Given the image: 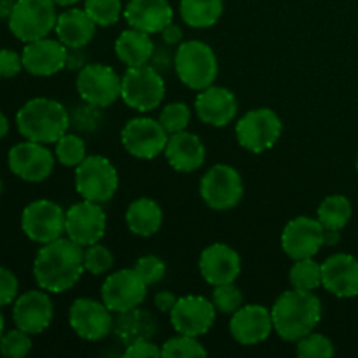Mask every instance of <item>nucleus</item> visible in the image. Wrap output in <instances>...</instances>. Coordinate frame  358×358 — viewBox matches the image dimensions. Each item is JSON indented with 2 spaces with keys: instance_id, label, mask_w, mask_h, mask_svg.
<instances>
[{
  "instance_id": "5",
  "label": "nucleus",
  "mask_w": 358,
  "mask_h": 358,
  "mask_svg": "<svg viewBox=\"0 0 358 358\" xmlns=\"http://www.w3.org/2000/svg\"><path fill=\"white\" fill-rule=\"evenodd\" d=\"M7 21L10 34L24 44L49 37L58 21L56 3L52 0H16Z\"/></svg>"
},
{
  "instance_id": "31",
  "label": "nucleus",
  "mask_w": 358,
  "mask_h": 358,
  "mask_svg": "<svg viewBox=\"0 0 358 358\" xmlns=\"http://www.w3.org/2000/svg\"><path fill=\"white\" fill-rule=\"evenodd\" d=\"M224 0H180V17L187 27L210 28L222 17Z\"/></svg>"
},
{
  "instance_id": "29",
  "label": "nucleus",
  "mask_w": 358,
  "mask_h": 358,
  "mask_svg": "<svg viewBox=\"0 0 358 358\" xmlns=\"http://www.w3.org/2000/svg\"><path fill=\"white\" fill-rule=\"evenodd\" d=\"M154 48L150 34L129 27L128 30H122L115 41V55L124 63L126 66H140L147 65L150 62Z\"/></svg>"
},
{
  "instance_id": "35",
  "label": "nucleus",
  "mask_w": 358,
  "mask_h": 358,
  "mask_svg": "<svg viewBox=\"0 0 358 358\" xmlns=\"http://www.w3.org/2000/svg\"><path fill=\"white\" fill-rule=\"evenodd\" d=\"M103 124V108L98 105L87 103L83 100V103L73 105L70 110V126L80 133H94Z\"/></svg>"
},
{
  "instance_id": "4",
  "label": "nucleus",
  "mask_w": 358,
  "mask_h": 358,
  "mask_svg": "<svg viewBox=\"0 0 358 358\" xmlns=\"http://www.w3.org/2000/svg\"><path fill=\"white\" fill-rule=\"evenodd\" d=\"M175 73L192 91L212 86L219 73L215 51L203 41H182L175 49Z\"/></svg>"
},
{
  "instance_id": "46",
  "label": "nucleus",
  "mask_w": 358,
  "mask_h": 358,
  "mask_svg": "<svg viewBox=\"0 0 358 358\" xmlns=\"http://www.w3.org/2000/svg\"><path fill=\"white\" fill-rule=\"evenodd\" d=\"M171 45L161 44L154 48L152 56H150L149 65H152L154 69L159 73L170 72V70H175V51H171Z\"/></svg>"
},
{
  "instance_id": "55",
  "label": "nucleus",
  "mask_w": 358,
  "mask_h": 358,
  "mask_svg": "<svg viewBox=\"0 0 358 358\" xmlns=\"http://www.w3.org/2000/svg\"><path fill=\"white\" fill-rule=\"evenodd\" d=\"M3 327H6V322H3V315L2 311H0V339H2L3 336Z\"/></svg>"
},
{
  "instance_id": "3",
  "label": "nucleus",
  "mask_w": 358,
  "mask_h": 358,
  "mask_svg": "<svg viewBox=\"0 0 358 358\" xmlns=\"http://www.w3.org/2000/svg\"><path fill=\"white\" fill-rule=\"evenodd\" d=\"M16 126L24 140L56 143L70 128V112L52 98H31L16 114Z\"/></svg>"
},
{
  "instance_id": "26",
  "label": "nucleus",
  "mask_w": 358,
  "mask_h": 358,
  "mask_svg": "<svg viewBox=\"0 0 358 358\" xmlns=\"http://www.w3.org/2000/svg\"><path fill=\"white\" fill-rule=\"evenodd\" d=\"M164 156L173 170L180 173H192L205 164L206 149L198 135L184 129L170 135Z\"/></svg>"
},
{
  "instance_id": "42",
  "label": "nucleus",
  "mask_w": 358,
  "mask_h": 358,
  "mask_svg": "<svg viewBox=\"0 0 358 358\" xmlns=\"http://www.w3.org/2000/svg\"><path fill=\"white\" fill-rule=\"evenodd\" d=\"M31 339L30 334L21 329H13V331L3 332L0 339V353L7 358H23L30 353Z\"/></svg>"
},
{
  "instance_id": "23",
  "label": "nucleus",
  "mask_w": 358,
  "mask_h": 358,
  "mask_svg": "<svg viewBox=\"0 0 358 358\" xmlns=\"http://www.w3.org/2000/svg\"><path fill=\"white\" fill-rule=\"evenodd\" d=\"M23 69L37 77H51L62 72L66 63V45L58 38H38L27 42L23 52Z\"/></svg>"
},
{
  "instance_id": "22",
  "label": "nucleus",
  "mask_w": 358,
  "mask_h": 358,
  "mask_svg": "<svg viewBox=\"0 0 358 358\" xmlns=\"http://www.w3.org/2000/svg\"><path fill=\"white\" fill-rule=\"evenodd\" d=\"M194 112L205 124L222 128L236 119L238 100L231 90L212 84L198 93L194 100Z\"/></svg>"
},
{
  "instance_id": "32",
  "label": "nucleus",
  "mask_w": 358,
  "mask_h": 358,
  "mask_svg": "<svg viewBox=\"0 0 358 358\" xmlns=\"http://www.w3.org/2000/svg\"><path fill=\"white\" fill-rule=\"evenodd\" d=\"M352 203L346 196L332 194L327 196L320 203L317 212V219L320 220L325 229L341 231L352 219Z\"/></svg>"
},
{
  "instance_id": "12",
  "label": "nucleus",
  "mask_w": 358,
  "mask_h": 358,
  "mask_svg": "<svg viewBox=\"0 0 358 358\" xmlns=\"http://www.w3.org/2000/svg\"><path fill=\"white\" fill-rule=\"evenodd\" d=\"M170 135L161 126L159 119L133 117L121 131V143L126 152L138 159H154L164 154Z\"/></svg>"
},
{
  "instance_id": "37",
  "label": "nucleus",
  "mask_w": 358,
  "mask_h": 358,
  "mask_svg": "<svg viewBox=\"0 0 358 358\" xmlns=\"http://www.w3.org/2000/svg\"><path fill=\"white\" fill-rule=\"evenodd\" d=\"M161 357L164 358H192L206 357V350L198 338L187 334H178L161 345Z\"/></svg>"
},
{
  "instance_id": "45",
  "label": "nucleus",
  "mask_w": 358,
  "mask_h": 358,
  "mask_svg": "<svg viewBox=\"0 0 358 358\" xmlns=\"http://www.w3.org/2000/svg\"><path fill=\"white\" fill-rule=\"evenodd\" d=\"M23 70V58L13 49H0V79H13Z\"/></svg>"
},
{
  "instance_id": "51",
  "label": "nucleus",
  "mask_w": 358,
  "mask_h": 358,
  "mask_svg": "<svg viewBox=\"0 0 358 358\" xmlns=\"http://www.w3.org/2000/svg\"><path fill=\"white\" fill-rule=\"evenodd\" d=\"M341 241V231L325 229L324 234V247H336Z\"/></svg>"
},
{
  "instance_id": "47",
  "label": "nucleus",
  "mask_w": 358,
  "mask_h": 358,
  "mask_svg": "<svg viewBox=\"0 0 358 358\" xmlns=\"http://www.w3.org/2000/svg\"><path fill=\"white\" fill-rule=\"evenodd\" d=\"M126 358H157L161 357V348L150 339H138L126 346Z\"/></svg>"
},
{
  "instance_id": "49",
  "label": "nucleus",
  "mask_w": 358,
  "mask_h": 358,
  "mask_svg": "<svg viewBox=\"0 0 358 358\" xmlns=\"http://www.w3.org/2000/svg\"><path fill=\"white\" fill-rule=\"evenodd\" d=\"M178 297H175L173 292L170 290H161L154 296V306L161 311V313H170L173 306L177 304Z\"/></svg>"
},
{
  "instance_id": "52",
  "label": "nucleus",
  "mask_w": 358,
  "mask_h": 358,
  "mask_svg": "<svg viewBox=\"0 0 358 358\" xmlns=\"http://www.w3.org/2000/svg\"><path fill=\"white\" fill-rule=\"evenodd\" d=\"M16 0H0V20H7L13 13V7Z\"/></svg>"
},
{
  "instance_id": "11",
  "label": "nucleus",
  "mask_w": 358,
  "mask_h": 358,
  "mask_svg": "<svg viewBox=\"0 0 358 358\" xmlns=\"http://www.w3.org/2000/svg\"><path fill=\"white\" fill-rule=\"evenodd\" d=\"M76 87L80 100L105 108L121 98L122 77L103 63H87L77 72Z\"/></svg>"
},
{
  "instance_id": "28",
  "label": "nucleus",
  "mask_w": 358,
  "mask_h": 358,
  "mask_svg": "<svg viewBox=\"0 0 358 358\" xmlns=\"http://www.w3.org/2000/svg\"><path fill=\"white\" fill-rule=\"evenodd\" d=\"M126 226L135 236H154L163 226V210L150 198H138L126 208Z\"/></svg>"
},
{
  "instance_id": "19",
  "label": "nucleus",
  "mask_w": 358,
  "mask_h": 358,
  "mask_svg": "<svg viewBox=\"0 0 358 358\" xmlns=\"http://www.w3.org/2000/svg\"><path fill=\"white\" fill-rule=\"evenodd\" d=\"M48 294L49 292L42 289L28 290L14 301L13 320L17 329L34 336L41 334L51 325L52 317H55V306Z\"/></svg>"
},
{
  "instance_id": "44",
  "label": "nucleus",
  "mask_w": 358,
  "mask_h": 358,
  "mask_svg": "<svg viewBox=\"0 0 358 358\" xmlns=\"http://www.w3.org/2000/svg\"><path fill=\"white\" fill-rule=\"evenodd\" d=\"M20 292V282L10 269L0 266V308L14 303Z\"/></svg>"
},
{
  "instance_id": "16",
  "label": "nucleus",
  "mask_w": 358,
  "mask_h": 358,
  "mask_svg": "<svg viewBox=\"0 0 358 358\" xmlns=\"http://www.w3.org/2000/svg\"><path fill=\"white\" fill-rule=\"evenodd\" d=\"M107 231V213L100 203L83 199L66 210L65 234L80 247L100 243Z\"/></svg>"
},
{
  "instance_id": "43",
  "label": "nucleus",
  "mask_w": 358,
  "mask_h": 358,
  "mask_svg": "<svg viewBox=\"0 0 358 358\" xmlns=\"http://www.w3.org/2000/svg\"><path fill=\"white\" fill-rule=\"evenodd\" d=\"M135 269L147 285H156L166 275V264L157 255H143L135 262Z\"/></svg>"
},
{
  "instance_id": "34",
  "label": "nucleus",
  "mask_w": 358,
  "mask_h": 358,
  "mask_svg": "<svg viewBox=\"0 0 358 358\" xmlns=\"http://www.w3.org/2000/svg\"><path fill=\"white\" fill-rule=\"evenodd\" d=\"M55 156L59 164L66 168H77L87 157L86 154V142L83 136L76 133L66 131L62 138L56 142Z\"/></svg>"
},
{
  "instance_id": "15",
  "label": "nucleus",
  "mask_w": 358,
  "mask_h": 358,
  "mask_svg": "<svg viewBox=\"0 0 358 358\" xmlns=\"http://www.w3.org/2000/svg\"><path fill=\"white\" fill-rule=\"evenodd\" d=\"M55 152H51L45 143L31 142V140L16 143L7 154L9 170L21 180L34 182V184L51 177L55 170Z\"/></svg>"
},
{
  "instance_id": "24",
  "label": "nucleus",
  "mask_w": 358,
  "mask_h": 358,
  "mask_svg": "<svg viewBox=\"0 0 358 358\" xmlns=\"http://www.w3.org/2000/svg\"><path fill=\"white\" fill-rule=\"evenodd\" d=\"M322 287L336 297L358 296V259L334 254L322 262Z\"/></svg>"
},
{
  "instance_id": "6",
  "label": "nucleus",
  "mask_w": 358,
  "mask_h": 358,
  "mask_svg": "<svg viewBox=\"0 0 358 358\" xmlns=\"http://www.w3.org/2000/svg\"><path fill=\"white\" fill-rule=\"evenodd\" d=\"M121 98L129 108L138 112H150L159 107L164 100L166 84L163 73L152 65L128 66L122 73Z\"/></svg>"
},
{
  "instance_id": "25",
  "label": "nucleus",
  "mask_w": 358,
  "mask_h": 358,
  "mask_svg": "<svg viewBox=\"0 0 358 358\" xmlns=\"http://www.w3.org/2000/svg\"><path fill=\"white\" fill-rule=\"evenodd\" d=\"M124 20L136 30L161 34L173 23V7L168 0H129L124 7Z\"/></svg>"
},
{
  "instance_id": "40",
  "label": "nucleus",
  "mask_w": 358,
  "mask_h": 358,
  "mask_svg": "<svg viewBox=\"0 0 358 358\" xmlns=\"http://www.w3.org/2000/svg\"><path fill=\"white\" fill-rule=\"evenodd\" d=\"M114 266V255L105 245L94 243L84 248V268L87 273L100 276L108 273Z\"/></svg>"
},
{
  "instance_id": "54",
  "label": "nucleus",
  "mask_w": 358,
  "mask_h": 358,
  "mask_svg": "<svg viewBox=\"0 0 358 358\" xmlns=\"http://www.w3.org/2000/svg\"><path fill=\"white\" fill-rule=\"evenodd\" d=\"M52 2L59 7H70V6H76V3L80 2V0H52Z\"/></svg>"
},
{
  "instance_id": "2",
  "label": "nucleus",
  "mask_w": 358,
  "mask_h": 358,
  "mask_svg": "<svg viewBox=\"0 0 358 358\" xmlns=\"http://www.w3.org/2000/svg\"><path fill=\"white\" fill-rule=\"evenodd\" d=\"M275 332L289 343H297L317 329L322 320V303L313 292L285 290L271 308Z\"/></svg>"
},
{
  "instance_id": "53",
  "label": "nucleus",
  "mask_w": 358,
  "mask_h": 358,
  "mask_svg": "<svg viewBox=\"0 0 358 358\" xmlns=\"http://www.w3.org/2000/svg\"><path fill=\"white\" fill-rule=\"evenodd\" d=\"M9 133V119L6 117L3 112H0V140Z\"/></svg>"
},
{
  "instance_id": "7",
  "label": "nucleus",
  "mask_w": 358,
  "mask_h": 358,
  "mask_svg": "<svg viewBox=\"0 0 358 358\" xmlns=\"http://www.w3.org/2000/svg\"><path fill=\"white\" fill-rule=\"evenodd\" d=\"M119 187V173L105 156H87L76 168V191L83 199L94 203L110 201Z\"/></svg>"
},
{
  "instance_id": "9",
  "label": "nucleus",
  "mask_w": 358,
  "mask_h": 358,
  "mask_svg": "<svg viewBox=\"0 0 358 358\" xmlns=\"http://www.w3.org/2000/svg\"><path fill=\"white\" fill-rule=\"evenodd\" d=\"M282 129V119L273 108L259 107L236 122V140L248 152L261 154L278 142Z\"/></svg>"
},
{
  "instance_id": "41",
  "label": "nucleus",
  "mask_w": 358,
  "mask_h": 358,
  "mask_svg": "<svg viewBox=\"0 0 358 358\" xmlns=\"http://www.w3.org/2000/svg\"><path fill=\"white\" fill-rule=\"evenodd\" d=\"M212 301L219 313L233 315L243 306V292L234 285V282L224 283V285L213 287Z\"/></svg>"
},
{
  "instance_id": "30",
  "label": "nucleus",
  "mask_w": 358,
  "mask_h": 358,
  "mask_svg": "<svg viewBox=\"0 0 358 358\" xmlns=\"http://www.w3.org/2000/svg\"><path fill=\"white\" fill-rule=\"evenodd\" d=\"M114 332L126 346L138 339H150L156 332V322L152 320L147 311L140 308L126 313H119L117 320H114Z\"/></svg>"
},
{
  "instance_id": "27",
  "label": "nucleus",
  "mask_w": 358,
  "mask_h": 358,
  "mask_svg": "<svg viewBox=\"0 0 358 358\" xmlns=\"http://www.w3.org/2000/svg\"><path fill=\"white\" fill-rule=\"evenodd\" d=\"M56 37L66 48H86L94 37L96 23L91 20L90 14L79 7H70L58 14L56 21Z\"/></svg>"
},
{
  "instance_id": "1",
  "label": "nucleus",
  "mask_w": 358,
  "mask_h": 358,
  "mask_svg": "<svg viewBox=\"0 0 358 358\" xmlns=\"http://www.w3.org/2000/svg\"><path fill=\"white\" fill-rule=\"evenodd\" d=\"M84 271L83 247L69 236L42 245L34 261L35 283L49 294H63L73 289Z\"/></svg>"
},
{
  "instance_id": "14",
  "label": "nucleus",
  "mask_w": 358,
  "mask_h": 358,
  "mask_svg": "<svg viewBox=\"0 0 358 358\" xmlns=\"http://www.w3.org/2000/svg\"><path fill=\"white\" fill-rule=\"evenodd\" d=\"M69 324L84 341H101L114 332V317L103 301L80 297L69 310Z\"/></svg>"
},
{
  "instance_id": "13",
  "label": "nucleus",
  "mask_w": 358,
  "mask_h": 358,
  "mask_svg": "<svg viewBox=\"0 0 358 358\" xmlns=\"http://www.w3.org/2000/svg\"><path fill=\"white\" fill-rule=\"evenodd\" d=\"M147 285L135 268L119 269L105 278L101 285V301L112 313H126L142 306L147 297Z\"/></svg>"
},
{
  "instance_id": "50",
  "label": "nucleus",
  "mask_w": 358,
  "mask_h": 358,
  "mask_svg": "<svg viewBox=\"0 0 358 358\" xmlns=\"http://www.w3.org/2000/svg\"><path fill=\"white\" fill-rule=\"evenodd\" d=\"M161 38H163L164 44L168 45H177L184 41V30H182L178 24L170 23L163 31H161Z\"/></svg>"
},
{
  "instance_id": "20",
  "label": "nucleus",
  "mask_w": 358,
  "mask_h": 358,
  "mask_svg": "<svg viewBox=\"0 0 358 358\" xmlns=\"http://www.w3.org/2000/svg\"><path fill=\"white\" fill-rule=\"evenodd\" d=\"M275 331L271 310L262 304H247L234 311L229 320V332L236 343L254 346L266 341Z\"/></svg>"
},
{
  "instance_id": "36",
  "label": "nucleus",
  "mask_w": 358,
  "mask_h": 358,
  "mask_svg": "<svg viewBox=\"0 0 358 358\" xmlns=\"http://www.w3.org/2000/svg\"><path fill=\"white\" fill-rule=\"evenodd\" d=\"M84 10L96 27H112L124 14L122 0H84Z\"/></svg>"
},
{
  "instance_id": "21",
  "label": "nucleus",
  "mask_w": 358,
  "mask_h": 358,
  "mask_svg": "<svg viewBox=\"0 0 358 358\" xmlns=\"http://www.w3.org/2000/svg\"><path fill=\"white\" fill-rule=\"evenodd\" d=\"M199 273L212 287L236 282L241 273V257L226 243H213L199 255Z\"/></svg>"
},
{
  "instance_id": "18",
  "label": "nucleus",
  "mask_w": 358,
  "mask_h": 358,
  "mask_svg": "<svg viewBox=\"0 0 358 358\" xmlns=\"http://www.w3.org/2000/svg\"><path fill=\"white\" fill-rule=\"evenodd\" d=\"M325 227L313 217L301 215L290 220L282 233V248L292 261L315 257L324 247Z\"/></svg>"
},
{
  "instance_id": "8",
  "label": "nucleus",
  "mask_w": 358,
  "mask_h": 358,
  "mask_svg": "<svg viewBox=\"0 0 358 358\" xmlns=\"http://www.w3.org/2000/svg\"><path fill=\"white\" fill-rule=\"evenodd\" d=\"M243 180L236 168L229 164H213L199 182V194L208 208L217 212L236 208L243 198Z\"/></svg>"
},
{
  "instance_id": "10",
  "label": "nucleus",
  "mask_w": 358,
  "mask_h": 358,
  "mask_svg": "<svg viewBox=\"0 0 358 358\" xmlns=\"http://www.w3.org/2000/svg\"><path fill=\"white\" fill-rule=\"evenodd\" d=\"M66 212L51 199H35L21 213V229L35 243H51L65 234Z\"/></svg>"
},
{
  "instance_id": "56",
  "label": "nucleus",
  "mask_w": 358,
  "mask_h": 358,
  "mask_svg": "<svg viewBox=\"0 0 358 358\" xmlns=\"http://www.w3.org/2000/svg\"><path fill=\"white\" fill-rule=\"evenodd\" d=\"M2 191H3V184H2V180H0V196H2Z\"/></svg>"
},
{
  "instance_id": "48",
  "label": "nucleus",
  "mask_w": 358,
  "mask_h": 358,
  "mask_svg": "<svg viewBox=\"0 0 358 358\" xmlns=\"http://www.w3.org/2000/svg\"><path fill=\"white\" fill-rule=\"evenodd\" d=\"M87 65V56L84 52V48H66V63L65 69L69 70H77Z\"/></svg>"
},
{
  "instance_id": "39",
  "label": "nucleus",
  "mask_w": 358,
  "mask_h": 358,
  "mask_svg": "<svg viewBox=\"0 0 358 358\" xmlns=\"http://www.w3.org/2000/svg\"><path fill=\"white\" fill-rule=\"evenodd\" d=\"M296 352L301 358H331L336 353V348L327 336L310 332L297 341Z\"/></svg>"
},
{
  "instance_id": "38",
  "label": "nucleus",
  "mask_w": 358,
  "mask_h": 358,
  "mask_svg": "<svg viewBox=\"0 0 358 358\" xmlns=\"http://www.w3.org/2000/svg\"><path fill=\"white\" fill-rule=\"evenodd\" d=\"M191 117L192 112L187 103H184V101H173V103L164 105L159 114V122L166 129L168 135H173V133L187 129Z\"/></svg>"
},
{
  "instance_id": "17",
  "label": "nucleus",
  "mask_w": 358,
  "mask_h": 358,
  "mask_svg": "<svg viewBox=\"0 0 358 358\" xmlns=\"http://www.w3.org/2000/svg\"><path fill=\"white\" fill-rule=\"evenodd\" d=\"M217 308L213 301L203 296H184L170 311V320L178 334L199 338L213 327L217 318Z\"/></svg>"
},
{
  "instance_id": "33",
  "label": "nucleus",
  "mask_w": 358,
  "mask_h": 358,
  "mask_svg": "<svg viewBox=\"0 0 358 358\" xmlns=\"http://www.w3.org/2000/svg\"><path fill=\"white\" fill-rule=\"evenodd\" d=\"M289 280L294 289L313 292L322 285V264L313 257L297 259L290 268Z\"/></svg>"
},
{
  "instance_id": "57",
  "label": "nucleus",
  "mask_w": 358,
  "mask_h": 358,
  "mask_svg": "<svg viewBox=\"0 0 358 358\" xmlns=\"http://www.w3.org/2000/svg\"><path fill=\"white\" fill-rule=\"evenodd\" d=\"M357 171H358V156H357Z\"/></svg>"
}]
</instances>
